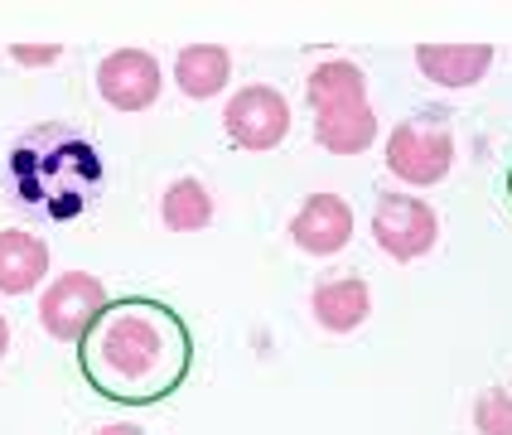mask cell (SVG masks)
I'll return each mask as SVG.
<instances>
[{
	"label": "cell",
	"instance_id": "cell-1",
	"mask_svg": "<svg viewBox=\"0 0 512 435\" xmlns=\"http://www.w3.org/2000/svg\"><path fill=\"white\" fill-rule=\"evenodd\" d=\"M78 368L107 402L155 406L174 397L194 368V329L155 295H116L78 339Z\"/></svg>",
	"mask_w": 512,
	"mask_h": 435
},
{
	"label": "cell",
	"instance_id": "cell-2",
	"mask_svg": "<svg viewBox=\"0 0 512 435\" xmlns=\"http://www.w3.org/2000/svg\"><path fill=\"white\" fill-rule=\"evenodd\" d=\"M97 189H102V150L68 126L44 121L25 131L5 155V194L29 218L68 223L92 208Z\"/></svg>",
	"mask_w": 512,
	"mask_h": 435
},
{
	"label": "cell",
	"instance_id": "cell-3",
	"mask_svg": "<svg viewBox=\"0 0 512 435\" xmlns=\"http://www.w3.org/2000/svg\"><path fill=\"white\" fill-rule=\"evenodd\" d=\"M387 170L406 189H430L455 170V131L440 112H416L387 131Z\"/></svg>",
	"mask_w": 512,
	"mask_h": 435
},
{
	"label": "cell",
	"instance_id": "cell-4",
	"mask_svg": "<svg viewBox=\"0 0 512 435\" xmlns=\"http://www.w3.org/2000/svg\"><path fill=\"white\" fill-rule=\"evenodd\" d=\"M372 237L392 261H421L440 242V218L426 199L416 194H382L372 208Z\"/></svg>",
	"mask_w": 512,
	"mask_h": 435
},
{
	"label": "cell",
	"instance_id": "cell-5",
	"mask_svg": "<svg viewBox=\"0 0 512 435\" xmlns=\"http://www.w3.org/2000/svg\"><path fill=\"white\" fill-rule=\"evenodd\" d=\"M102 305H107V290L92 271H63L58 281L39 290V324L58 344H78L92 329V319L102 315Z\"/></svg>",
	"mask_w": 512,
	"mask_h": 435
},
{
	"label": "cell",
	"instance_id": "cell-6",
	"mask_svg": "<svg viewBox=\"0 0 512 435\" xmlns=\"http://www.w3.org/2000/svg\"><path fill=\"white\" fill-rule=\"evenodd\" d=\"M223 131L237 150H276L290 136V102L271 83H252L232 92L223 107Z\"/></svg>",
	"mask_w": 512,
	"mask_h": 435
},
{
	"label": "cell",
	"instance_id": "cell-7",
	"mask_svg": "<svg viewBox=\"0 0 512 435\" xmlns=\"http://www.w3.org/2000/svg\"><path fill=\"white\" fill-rule=\"evenodd\" d=\"M160 63L145 49H116L97 63V97L116 112H150L160 97Z\"/></svg>",
	"mask_w": 512,
	"mask_h": 435
},
{
	"label": "cell",
	"instance_id": "cell-8",
	"mask_svg": "<svg viewBox=\"0 0 512 435\" xmlns=\"http://www.w3.org/2000/svg\"><path fill=\"white\" fill-rule=\"evenodd\" d=\"M290 242L310 257H339L353 242V203L334 194V189L310 194L290 218Z\"/></svg>",
	"mask_w": 512,
	"mask_h": 435
},
{
	"label": "cell",
	"instance_id": "cell-9",
	"mask_svg": "<svg viewBox=\"0 0 512 435\" xmlns=\"http://www.w3.org/2000/svg\"><path fill=\"white\" fill-rule=\"evenodd\" d=\"M310 310H314V319H319L324 334H353V329L372 315V290L358 271L324 276L310 295Z\"/></svg>",
	"mask_w": 512,
	"mask_h": 435
},
{
	"label": "cell",
	"instance_id": "cell-10",
	"mask_svg": "<svg viewBox=\"0 0 512 435\" xmlns=\"http://www.w3.org/2000/svg\"><path fill=\"white\" fill-rule=\"evenodd\" d=\"M305 102H310L314 116L372 107L368 102V73H363L358 63H348V58H324V63H314L310 78H305Z\"/></svg>",
	"mask_w": 512,
	"mask_h": 435
},
{
	"label": "cell",
	"instance_id": "cell-11",
	"mask_svg": "<svg viewBox=\"0 0 512 435\" xmlns=\"http://www.w3.org/2000/svg\"><path fill=\"white\" fill-rule=\"evenodd\" d=\"M416 68H421V78L435 87H474L479 78H488V68H493V49L488 44H421L416 49Z\"/></svg>",
	"mask_w": 512,
	"mask_h": 435
},
{
	"label": "cell",
	"instance_id": "cell-12",
	"mask_svg": "<svg viewBox=\"0 0 512 435\" xmlns=\"http://www.w3.org/2000/svg\"><path fill=\"white\" fill-rule=\"evenodd\" d=\"M49 276V242L25 228H0V295H29Z\"/></svg>",
	"mask_w": 512,
	"mask_h": 435
},
{
	"label": "cell",
	"instance_id": "cell-13",
	"mask_svg": "<svg viewBox=\"0 0 512 435\" xmlns=\"http://www.w3.org/2000/svg\"><path fill=\"white\" fill-rule=\"evenodd\" d=\"M228 78H232V54L223 44H189V49H179V58H174V83L194 102L218 97L228 87Z\"/></svg>",
	"mask_w": 512,
	"mask_h": 435
},
{
	"label": "cell",
	"instance_id": "cell-14",
	"mask_svg": "<svg viewBox=\"0 0 512 435\" xmlns=\"http://www.w3.org/2000/svg\"><path fill=\"white\" fill-rule=\"evenodd\" d=\"M160 218H165L170 232H203V228H213V218H218V199H213V189L203 179L184 174V179H174L170 189H165Z\"/></svg>",
	"mask_w": 512,
	"mask_h": 435
},
{
	"label": "cell",
	"instance_id": "cell-15",
	"mask_svg": "<svg viewBox=\"0 0 512 435\" xmlns=\"http://www.w3.org/2000/svg\"><path fill=\"white\" fill-rule=\"evenodd\" d=\"M314 141L329 155H363L377 141V112L358 107V112H324L314 116Z\"/></svg>",
	"mask_w": 512,
	"mask_h": 435
},
{
	"label": "cell",
	"instance_id": "cell-16",
	"mask_svg": "<svg viewBox=\"0 0 512 435\" xmlns=\"http://www.w3.org/2000/svg\"><path fill=\"white\" fill-rule=\"evenodd\" d=\"M474 431L479 435H512V392L488 387L474 397Z\"/></svg>",
	"mask_w": 512,
	"mask_h": 435
},
{
	"label": "cell",
	"instance_id": "cell-17",
	"mask_svg": "<svg viewBox=\"0 0 512 435\" xmlns=\"http://www.w3.org/2000/svg\"><path fill=\"white\" fill-rule=\"evenodd\" d=\"M10 58H15L20 68H44V63H58L63 49H58V44H15Z\"/></svg>",
	"mask_w": 512,
	"mask_h": 435
},
{
	"label": "cell",
	"instance_id": "cell-18",
	"mask_svg": "<svg viewBox=\"0 0 512 435\" xmlns=\"http://www.w3.org/2000/svg\"><path fill=\"white\" fill-rule=\"evenodd\" d=\"M92 435H145V431L131 426V421H112V426H102V431H92Z\"/></svg>",
	"mask_w": 512,
	"mask_h": 435
},
{
	"label": "cell",
	"instance_id": "cell-19",
	"mask_svg": "<svg viewBox=\"0 0 512 435\" xmlns=\"http://www.w3.org/2000/svg\"><path fill=\"white\" fill-rule=\"evenodd\" d=\"M5 348H10V324H5V315H0V358H5Z\"/></svg>",
	"mask_w": 512,
	"mask_h": 435
},
{
	"label": "cell",
	"instance_id": "cell-20",
	"mask_svg": "<svg viewBox=\"0 0 512 435\" xmlns=\"http://www.w3.org/2000/svg\"><path fill=\"white\" fill-rule=\"evenodd\" d=\"M508 199H512V165H508Z\"/></svg>",
	"mask_w": 512,
	"mask_h": 435
}]
</instances>
